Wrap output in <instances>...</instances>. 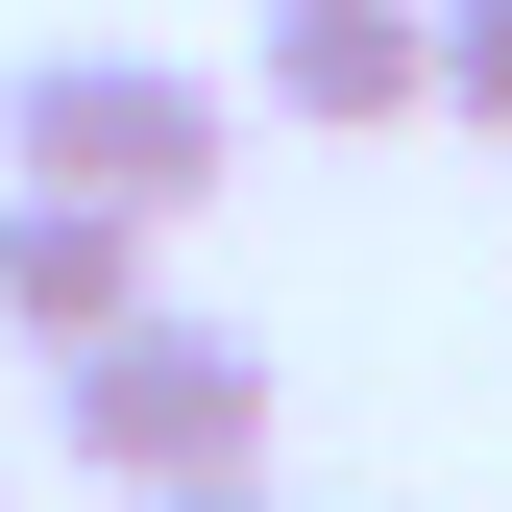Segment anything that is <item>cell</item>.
Segmentation results:
<instances>
[{
	"label": "cell",
	"instance_id": "6da1fadb",
	"mask_svg": "<svg viewBox=\"0 0 512 512\" xmlns=\"http://www.w3.org/2000/svg\"><path fill=\"white\" fill-rule=\"evenodd\" d=\"M0 171H49V196H122V220H196L220 171H244V98L196 74V49H25L0 74Z\"/></svg>",
	"mask_w": 512,
	"mask_h": 512
},
{
	"label": "cell",
	"instance_id": "7a4b0ae2",
	"mask_svg": "<svg viewBox=\"0 0 512 512\" xmlns=\"http://www.w3.org/2000/svg\"><path fill=\"white\" fill-rule=\"evenodd\" d=\"M49 439L122 488V512H171V488H220V464H269V342L244 317H98L74 366H49Z\"/></svg>",
	"mask_w": 512,
	"mask_h": 512
},
{
	"label": "cell",
	"instance_id": "3957f363",
	"mask_svg": "<svg viewBox=\"0 0 512 512\" xmlns=\"http://www.w3.org/2000/svg\"><path fill=\"white\" fill-rule=\"evenodd\" d=\"M244 98L366 147V122H439V0H269L244 25Z\"/></svg>",
	"mask_w": 512,
	"mask_h": 512
},
{
	"label": "cell",
	"instance_id": "277c9868",
	"mask_svg": "<svg viewBox=\"0 0 512 512\" xmlns=\"http://www.w3.org/2000/svg\"><path fill=\"white\" fill-rule=\"evenodd\" d=\"M98 317H147V220H122V196H49V171H0V342L74 366Z\"/></svg>",
	"mask_w": 512,
	"mask_h": 512
},
{
	"label": "cell",
	"instance_id": "5b68a950",
	"mask_svg": "<svg viewBox=\"0 0 512 512\" xmlns=\"http://www.w3.org/2000/svg\"><path fill=\"white\" fill-rule=\"evenodd\" d=\"M439 122H488V147H512V0H439Z\"/></svg>",
	"mask_w": 512,
	"mask_h": 512
},
{
	"label": "cell",
	"instance_id": "8992f818",
	"mask_svg": "<svg viewBox=\"0 0 512 512\" xmlns=\"http://www.w3.org/2000/svg\"><path fill=\"white\" fill-rule=\"evenodd\" d=\"M171 512H269V464H220V488H171Z\"/></svg>",
	"mask_w": 512,
	"mask_h": 512
}]
</instances>
